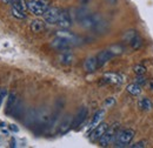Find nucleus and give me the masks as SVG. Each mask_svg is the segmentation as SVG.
<instances>
[{
    "instance_id": "nucleus-1",
    "label": "nucleus",
    "mask_w": 153,
    "mask_h": 148,
    "mask_svg": "<svg viewBox=\"0 0 153 148\" xmlns=\"http://www.w3.org/2000/svg\"><path fill=\"white\" fill-rule=\"evenodd\" d=\"M134 135H135V132L131 128L119 130L114 140V146L115 147H128L131 142L133 141Z\"/></svg>"
},
{
    "instance_id": "nucleus-2",
    "label": "nucleus",
    "mask_w": 153,
    "mask_h": 148,
    "mask_svg": "<svg viewBox=\"0 0 153 148\" xmlns=\"http://www.w3.org/2000/svg\"><path fill=\"white\" fill-rule=\"evenodd\" d=\"M119 130H120V125L119 124H113L110 128H107V130L104 133V135L100 138L99 146L100 147H107L112 142H114L115 138H117V134H118Z\"/></svg>"
},
{
    "instance_id": "nucleus-3",
    "label": "nucleus",
    "mask_w": 153,
    "mask_h": 148,
    "mask_svg": "<svg viewBox=\"0 0 153 148\" xmlns=\"http://www.w3.org/2000/svg\"><path fill=\"white\" fill-rule=\"evenodd\" d=\"M48 4L45 0H30L27 2V10L34 16H44V13L48 10Z\"/></svg>"
},
{
    "instance_id": "nucleus-4",
    "label": "nucleus",
    "mask_w": 153,
    "mask_h": 148,
    "mask_svg": "<svg viewBox=\"0 0 153 148\" xmlns=\"http://www.w3.org/2000/svg\"><path fill=\"white\" fill-rule=\"evenodd\" d=\"M124 40H125L126 42H128L133 50L140 48V47H141V44H143L141 38L139 37V34H138V32H137L135 30H128V31L124 34Z\"/></svg>"
},
{
    "instance_id": "nucleus-5",
    "label": "nucleus",
    "mask_w": 153,
    "mask_h": 148,
    "mask_svg": "<svg viewBox=\"0 0 153 148\" xmlns=\"http://www.w3.org/2000/svg\"><path fill=\"white\" fill-rule=\"evenodd\" d=\"M73 45H76L73 41H71L70 39H66L64 37H60V36H57L52 40L51 42V46L53 48H56L58 51H65V50H70Z\"/></svg>"
},
{
    "instance_id": "nucleus-6",
    "label": "nucleus",
    "mask_w": 153,
    "mask_h": 148,
    "mask_svg": "<svg viewBox=\"0 0 153 148\" xmlns=\"http://www.w3.org/2000/svg\"><path fill=\"white\" fill-rule=\"evenodd\" d=\"M60 11L57 7H48V10L44 13V20L45 22L47 24H51V25H56L58 22V19H59V14H60Z\"/></svg>"
},
{
    "instance_id": "nucleus-7",
    "label": "nucleus",
    "mask_w": 153,
    "mask_h": 148,
    "mask_svg": "<svg viewBox=\"0 0 153 148\" xmlns=\"http://www.w3.org/2000/svg\"><path fill=\"white\" fill-rule=\"evenodd\" d=\"M87 115H88V110H87V107H81V108L78 111V113L76 114V116L73 118L72 128H78V127H80V126L85 122Z\"/></svg>"
},
{
    "instance_id": "nucleus-8",
    "label": "nucleus",
    "mask_w": 153,
    "mask_h": 148,
    "mask_svg": "<svg viewBox=\"0 0 153 148\" xmlns=\"http://www.w3.org/2000/svg\"><path fill=\"white\" fill-rule=\"evenodd\" d=\"M107 128H108L107 124H105V122H100V124L97 126L96 128H93V130H92L91 136H90L91 141H93V142L99 141V140H100V138L104 135V133L107 130Z\"/></svg>"
},
{
    "instance_id": "nucleus-9",
    "label": "nucleus",
    "mask_w": 153,
    "mask_h": 148,
    "mask_svg": "<svg viewBox=\"0 0 153 148\" xmlns=\"http://www.w3.org/2000/svg\"><path fill=\"white\" fill-rule=\"evenodd\" d=\"M57 25H59L61 28H68V27L72 25L71 16H70V13H68L66 10H61V11H60Z\"/></svg>"
},
{
    "instance_id": "nucleus-10",
    "label": "nucleus",
    "mask_w": 153,
    "mask_h": 148,
    "mask_svg": "<svg viewBox=\"0 0 153 148\" xmlns=\"http://www.w3.org/2000/svg\"><path fill=\"white\" fill-rule=\"evenodd\" d=\"M99 65H98V60H97V56H90L85 60L84 62V70L87 72V73H93L98 70Z\"/></svg>"
},
{
    "instance_id": "nucleus-11",
    "label": "nucleus",
    "mask_w": 153,
    "mask_h": 148,
    "mask_svg": "<svg viewBox=\"0 0 153 148\" xmlns=\"http://www.w3.org/2000/svg\"><path fill=\"white\" fill-rule=\"evenodd\" d=\"M112 58H113V53H112L110 50H104V51H101L100 53H98L97 60H98L99 67H101V66H104L105 64H107Z\"/></svg>"
},
{
    "instance_id": "nucleus-12",
    "label": "nucleus",
    "mask_w": 153,
    "mask_h": 148,
    "mask_svg": "<svg viewBox=\"0 0 153 148\" xmlns=\"http://www.w3.org/2000/svg\"><path fill=\"white\" fill-rule=\"evenodd\" d=\"M73 61H74V56H73V53H72L70 50L62 51L61 54L59 56V62H60L61 65L68 66V65H71Z\"/></svg>"
},
{
    "instance_id": "nucleus-13",
    "label": "nucleus",
    "mask_w": 153,
    "mask_h": 148,
    "mask_svg": "<svg viewBox=\"0 0 153 148\" xmlns=\"http://www.w3.org/2000/svg\"><path fill=\"white\" fill-rule=\"evenodd\" d=\"M104 80L110 82V84H113V85H121L124 82V79L121 75L117 73H106L104 74Z\"/></svg>"
},
{
    "instance_id": "nucleus-14",
    "label": "nucleus",
    "mask_w": 153,
    "mask_h": 148,
    "mask_svg": "<svg viewBox=\"0 0 153 148\" xmlns=\"http://www.w3.org/2000/svg\"><path fill=\"white\" fill-rule=\"evenodd\" d=\"M138 107H139V110H141V111L150 112L151 110H152L153 104L149 98L143 96V98H140V99L138 100Z\"/></svg>"
},
{
    "instance_id": "nucleus-15",
    "label": "nucleus",
    "mask_w": 153,
    "mask_h": 148,
    "mask_svg": "<svg viewBox=\"0 0 153 148\" xmlns=\"http://www.w3.org/2000/svg\"><path fill=\"white\" fill-rule=\"evenodd\" d=\"M104 115H105V111H104V110H99L98 112H96V114L93 115L92 121H91V124H90V130L96 128L97 126L101 122V120L104 119Z\"/></svg>"
},
{
    "instance_id": "nucleus-16",
    "label": "nucleus",
    "mask_w": 153,
    "mask_h": 148,
    "mask_svg": "<svg viewBox=\"0 0 153 148\" xmlns=\"http://www.w3.org/2000/svg\"><path fill=\"white\" fill-rule=\"evenodd\" d=\"M45 28V20H40V19H34L31 21V30L34 33H40L41 31H44Z\"/></svg>"
},
{
    "instance_id": "nucleus-17",
    "label": "nucleus",
    "mask_w": 153,
    "mask_h": 148,
    "mask_svg": "<svg viewBox=\"0 0 153 148\" xmlns=\"http://www.w3.org/2000/svg\"><path fill=\"white\" fill-rule=\"evenodd\" d=\"M72 122H73V119L71 115H67L62 121H61V125H60V133H66L68 132L70 128H72Z\"/></svg>"
},
{
    "instance_id": "nucleus-18",
    "label": "nucleus",
    "mask_w": 153,
    "mask_h": 148,
    "mask_svg": "<svg viewBox=\"0 0 153 148\" xmlns=\"http://www.w3.org/2000/svg\"><path fill=\"white\" fill-rule=\"evenodd\" d=\"M126 91L130 93L131 95H133V96H138V95L141 94V86L138 85L137 82H133V84H130L126 87Z\"/></svg>"
},
{
    "instance_id": "nucleus-19",
    "label": "nucleus",
    "mask_w": 153,
    "mask_h": 148,
    "mask_svg": "<svg viewBox=\"0 0 153 148\" xmlns=\"http://www.w3.org/2000/svg\"><path fill=\"white\" fill-rule=\"evenodd\" d=\"M12 5H13L14 8L19 10V11H22V12H25L27 10V2L25 0H14Z\"/></svg>"
},
{
    "instance_id": "nucleus-20",
    "label": "nucleus",
    "mask_w": 153,
    "mask_h": 148,
    "mask_svg": "<svg viewBox=\"0 0 153 148\" xmlns=\"http://www.w3.org/2000/svg\"><path fill=\"white\" fill-rule=\"evenodd\" d=\"M11 13H12V16H13L14 18H17V19H20V20L26 19V14H25V12L19 11V10H17V8H14V7H12Z\"/></svg>"
},
{
    "instance_id": "nucleus-21",
    "label": "nucleus",
    "mask_w": 153,
    "mask_h": 148,
    "mask_svg": "<svg viewBox=\"0 0 153 148\" xmlns=\"http://www.w3.org/2000/svg\"><path fill=\"white\" fill-rule=\"evenodd\" d=\"M133 71L137 75H144L145 72H146V67L143 66V65H137V66H134Z\"/></svg>"
},
{
    "instance_id": "nucleus-22",
    "label": "nucleus",
    "mask_w": 153,
    "mask_h": 148,
    "mask_svg": "<svg viewBox=\"0 0 153 148\" xmlns=\"http://www.w3.org/2000/svg\"><path fill=\"white\" fill-rule=\"evenodd\" d=\"M112 53H113V56H117V54H121L123 53V51H124V48L120 46V45H115V46H112L111 48H108Z\"/></svg>"
},
{
    "instance_id": "nucleus-23",
    "label": "nucleus",
    "mask_w": 153,
    "mask_h": 148,
    "mask_svg": "<svg viewBox=\"0 0 153 148\" xmlns=\"http://www.w3.org/2000/svg\"><path fill=\"white\" fill-rule=\"evenodd\" d=\"M135 82H137L138 85H140V86H144V85L147 84V79H146L144 75H138V76L135 78Z\"/></svg>"
},
{
    "instance_id": "nucleus-24",
    "label": "nucleus",
    "mask_w": 153,
    "mask_h": 148,
    "mask_svg": "<svg viewBox=\"0 0 153 148\" xmlns=\"http://www.w3.org/2000/svg\"><path fill=\"white\" fill-rule=\"evenodd\" d=\"M14 102H16V94H10V96H8V102H7V111H10L11 108H12V105H14Z\"/></svg>"
},
{
    "instance_id": "nucleus-25",
    "label": "nucleus",
    "mask_w": 153,
    "mask_h": 148,
    "mask_svg": "<svg viewBox=\"0 0 153 148\" xmlns=\"http://www.w3.org/2000/svg\"><path fill=\"white\" fill-rule=\"evenodd\" d=\"M146 145H147V142L144 141V140H141V141L135 142V144H133V145H130V147L131 148H144V147H146Z\"/></svg>"
},
{
    "instance_id": "nucleus-26",
    "label": "nucleus",
    "mask_w": 153,
    "mask_h": 148,
    "mask_svg": "<svg viewBox=\"0 0 153 148\" xmlns=\"http://www.w3.org/2000/svg\"><path fill=\"white\" fill-rule=\"evenodd\" d=\"M114 104H115V99L113 96H110V98H107V99L105 100V106H106V107H112Z\"/></svg>"
},
{
    "instance_id": "nucleus-27",
    "label": "nucleus",
    "mask_w": 153,
    "mask_h": 148,
    "mask_svg": "<svg viewBox=\"0 0 153 148\" xmlns=\"http://www.w3.org/2000/svg\"><path fill=\"white\" fill-rule=\"evenodd\" d=\"M6 95H7V92H6V91H1V92H0V107H1L2 101H4V99L6 98Z\"/></svg>"
},
{
    "instance_id": "nucleus-28",
    "label": "nucleus",
    "mask_w": 153,
    "mask_h": 148,
    "mask_svg": "<svg viewBox=\"0 0 153 148\" xmlns=\"http://www.w3.org/2000/svg\"><path fill=\"white\" fill-rule=\"evenodd\" d=\"M147 87L151 90V91H153V79H150V80H147Z\"/></svg>"
},
{
    "instance_id": "nucleus-29",
    "label": "nucleus",
    "mask_w": 153,
    "mask_h": 148,
    "mask_svg": "<svg viewBox=\"0 0 153 148\" xmlns=\"http://www.w3.org/2000/svg\"><path fill=\"white\" fill-rule=\"evenodd\" d=\"M10 130H13V132H18V130H19V128H18L16 125H11V126H10Z\"/></svg>"
},
{
    "instance_id": "nucleus-30",
    "label": "nucleus",
    "mask_w": 153,
    "mask_h": 148,
    "mask_svg": "<svg viewBox=\"0 0 153 148\" xmlns=\"http://www.w3.org/2000/svg\"><path fill=\"white\" fill-rule=\"evenodd\" d=\"M13 1H14V0H2V2H4V4H7V5H12Z\"/></svg>"
},
{
    "instance_id": "nucleus-31",
    "label": "nucleus",
    "mask_w": 153,
    "mask_h": 148,
    "mask_svg": "<svg viewBox=\"0 0 153 148\" xmlns=\"http://www.w3.org/2000/svg\"><path fill=\"white\" fill-rule=\"evenodd\" d=\"M0 92H1V90H0Z\"/></svg>"
}]
</instances>
